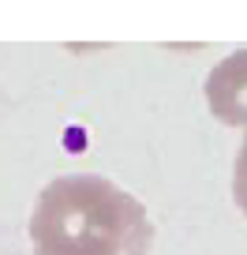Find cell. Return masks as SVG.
<instances>
[{
  "label": "cell",
  "mask_w": 247,
  "mask_h": 255,
  "mask_svg": "<svg viewBox=\"0 0 247 255\" xmlns=\"http://www.w3.org/2000/svg\"><path fill=\"white\" fill-rule=\"evenodd\" d=\"M38 255H146L154 225L146 207L94 173L56 176L30 214Z\"/></svg>",
  "instance_id": "cell-1"
},
{
  "label": "cell",
  "mask_w": 247,
  "mask_h": 255,
  "mask_svg": "<svg viewBox=\"0 0 247 255\" xmlns=\"http://www.w3.org/2000/svg\"><path fill=\"white\" fill-rule=\"evenodd\" d=\"M206 105L217 120L247 128V49H236L206 75Z\"/></svg>",
  "instance_id": "cell-2"
},
{
  "label": "cell",
  "mask_w": 247,
  "mask_h": 255,
  "mask_svg": "<svg viewBox=\"0 0 247 255\" xmlns=\"http://www.w3.org/2000/svg\"><path fill=\"white\" fill-rule=\"evenodd\" d=\"M232 199H236V207L247 214V139H244V146H240V154H236V165H232Z\"/></svg>",
  "instance_id": "cell-3"
}]
</instances>
